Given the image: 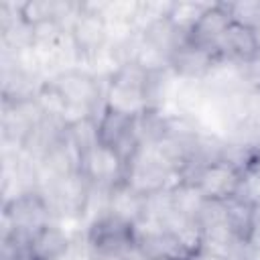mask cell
<instances>
[{
    "instance_id": "1",
    "label": "cell",
    "mask_w": 260,
    "mask_h": 260,
    "mask_svg": "<svg viewBox=\"0 0 260 260\" xmlns=\"http://www.w3.org/2000/svg\"><path fill=\"white\" fill-rule=\"evenodd\" d=\"M177 181L179 177L156 154L154 144H140L124 169V183L146 197L171 189V185Z\"/></svg>"
},
{
    "instance_id": "2",
    "label": "cell",
    "mask_w": 260,
    "mask_h": 260,
    "mask_svg": "<svg viewBox=\"0 0 260 260\" xmlns=\"http://www.w3.org/2000/svg\"><path fill=\"white\" fill-rule=\"evenodd\" d=\"M55 223L49 203L41 191H28L2 205V238L10 232L32 238L45 225Z\"/></svg>"
},
{
    "instance_id": "3",
    "label": "cell",
    "mask_w": 260,
    "mask_h": 260,
    "mask_svg": "<svg viewBox=\"0 0 260 260\" xmlns=\"http://www.w3.org/2000/svg\"><path fill=\"white\" fill-rule=\"evenodd\" d=\"M148 73L136 63L122 65L110 79L106 87V108L118 110L128 116H138L146 110L144 85Z\"/></svg>"
},
{
    "instance_id": "4",
    "label": "cell",
    "mask_w": 260,
    "mask_h": 260,
    "mask_svg": "<svg viewBox=\"0 0 260 260\" xmlns=\"http://www.w3.org/2000/svg\"><path fill=\"white\" fill-rule=\"evenodd\" d=\"M85 244L95 254H128L134 248V230L106 213L85 228Z\"/></svg>"
},
{
    "instance_id": "5",
    "label": "cell",
    "mask_w": 260,
    "mask_h": 260,
    "mask_svg": "<svg viewBox=\"0 0 260 260\" xmlns=\"http://www.w3.org/2000/svg\"><path fill=\"white\" fill-rule=\"evenodd\" d=\"M98 132L100 144L116 150L124 162H128L140 146L136 136V116H128L118 110L106 108L98 118Z\"/></svg>"
},
{
    "instance_id": "6",
    "label": "cell",
    "mask_w": 260,
    "mask_h": 260,
    "mask_svg": "<svg viewBox=\"0 0 260 260\" xmlns=\"http://www.w3.org/2000/svg\"><path fill=\"white\" fill-rule=\"evenodd\" d=\"M124 169L126 162L120 158V154L104 144H98L95 148L85 152L79 167V171L89 179L91 185L102 187H114L124 181Z\"/></svg>"
},
{
    "instance_id": "7",
    "label": "cell",
    "mask_w": 260,
    "mask_h": 260,
    "mask_svg": "<svg viewBox=\"0 0 260 260\" xmlns=\"http://www.w3.org/2000/svg\"><path fill=\"white\" fill-rule=\"evenodd\" d=\"M240 181H242V173L238 169H234L232 165L219 160V162H211V165L203 167L197 173L193 183L201 189L205 199L228 201V199L236 197Z\"/></svg>"
},
{
    "instance_id": "8",
    "label": "cell",
    "mask_w": 260,
    "mask_h": 260,
    "mask_svg": "<svg viewBox=\"0 0 260 260\" xmlns=\"http://www.w3.org/2000/svg\"><path fill=\"white\" fill-rule=\"evenodd\" d=\"M71 39H73L75 49H77L81 63H83V61L91 59L93 55H98L110 43L108 24L100 14H91V12L81 8V14L71 28Z\"/></svg>"
},
{
    "instance_id": "9",
    "label": "cell",
    "mask_w": 260,
    "mask_h": 260,
    "mask_svg": "<svg viewBox=\"0 0 260 260\" xmlns=\"http://www.w3.org/2000/svg\"><path fill=\"white\" fill-rule=\"evenodd\" d=\"M217 61V53L205 47H197L191 45L189 41L185 45H181L173 57H171V71L179 77V79H189V81H201L207 71L213 67V63Z\"/></svg>"
},
{
    "instance_id": "10",
    "label": "cell",
    "mask_w": 260,
    "mask_h": 260,
    "mask_svg": "<svg viewBox=\"0 0 260 260\" xmlns=\"http://www.w3.org/2000/svg\"><path fill=\"white\" fill-rule=\"evenodd\" d=\"M71 248H73V238L59 223H49L30 238L28 258L30 260H65Z\"/></svg>"
},
{
    "instance_id": "11",
    "label": "cell",
    "mask_w": 260,
    "mask_h": 260,
    "mask_svg": "<svg viewBox=\"0 0 260 260\" xmlns=\"http://www.w3.org/2000/svg\"><path fill=\"white\" fill-rule=\"evenodd\" d=\"M230 24H232V18H230V12L225 8V2H213L205 10V14L197 20V24L191 28L187 41L191 45L215 51L217 41L221 39V35L225 32V28Z\"/></svg>"
},
{
    "instance_id": "12",
    "label": "cell",
    "mask_w": 260,
    "mask_h": 260,
    "mask_svg": "<svg viewBox=\"0 0 260 260\" xmlns=\"http://www.w3.org/2000/svg\"><path fill=\"white\" fill-rule=\"evenodd\" d=\"M108 213L128 225H136L146 215V195L138 193L124 181L114 185L108 195Z\"/></svg>"
},
{
    "instance_id": "13",
    "label": "cell",
    "mask_w": 260,
    "mask_h": 260,
    "mask_svg": "<svg viewBox=\"0 0 260 260\" xmlns=\"http://www.w3.org/2000/svg\"><path fill=\"white\" fill-rule=\"evenodd\" d=\"M258 51L260 49H258L254 30L252 28H246L242 24H236V22H232L225 28V32L221 35V39L215 45L217 57L228 59V61H234V63H242V61L254 57Z\"/></svg>"
},
{
    "instance_id": "14",
    "label": "cell",
    "mask_w": 260,
    "mask_h": 260,
    "mask_svg": "<svg viewBox=\"0 0 260 260\" xmlns=\"http://www.w3.org/2000/svg\"><path fill=\"white\" fill-rule=\"evenodd\" d=\"M169 197H171L173 213L197 221V215H199V211H201V207L205 203V197H203L201 189L195 183L179 179L177 183L171 185Z\"/></svg>"
},
{
    "instance_id": "15",
    "label": "cell",
    "mask_w": 260,
    "mask_h": 260,
    "mask_svg": "<svg viewBox=\"0 0 260 260\" xmlns=\"http://www.w3.org/2000/svg\"><path fill=\"white\" fill-rule=\"evenodd\" d=\"M140 32H142V37H144L148 43H152L154 47H158V49H160L162 53H167L169 57H173V53H175L181 45H185V43H187V37H189L187 32L179 30V28L169 20V16L150 22V24H148L146 28H142Z\"/></svg>"
},
{
    "instance_id": "16",
    "label": "cell",
    "mask_w": 260,
    "mask_h": 260,
    "mask_svg": "<svg viewBox=\"0 0 260 260\" xmlns=\"http://www.w3.org/2000/svg\"><path fill=\"white\" fill-rule=\"evenodd\" d=\"M225 219L232 230V234L240 240L250 242L254 234V205L240 199L232 197L225 201Z\"/></svg>"
},
{
    "instance_id": "17",
    "label": "cell",
    "mask_w": 260,
    "mask_h": 260,
    "mask_svg": "<svg viewBox=\"0 0 260 260\" xmlns=\"http://www.w3.org/2000/svg\"><path fill=\"white\" fill-rule=\"evenodd\" d=\"M167 134V110L146 108L136 116V136L140 144H156Z\"/></svg>"
},
{
    "instance_id": "18",
    "label": "cell",
    "mask_w": 260,
    "mask_h": 260,
    "mask_svg": "<svg viewBox=\"0 0 260 260\" xmlns=\"http://www.w3.org/2000/svg\"><path fill=\"white\" fill-rule=\"evenodd\" d=\"M213 2H199V0H185V2H173L171 12H169V20L183 32H191V28L197 24V20L205 14V10L211 6Z\"/></svg>"
},
{
    "instance_id": "19",
    "label": "cell",
    "mask_w": 260,
    "mask_h": 260,
    "mask_svg": "<svg viewBox=\"0 0 260 260\" xmlns=\"http://www.w3.org/2000/svg\"><path fill=\"white\" fill-rule=\"evenodd\" d=\"M67 136L69 140L75 144V148L79 150V154L83 156L85 152H89L91 148H95L100 144V132H98V118L87 116L81 118L73 124L67 126Z\"/></svg>"
},
{
    "instance_id": "20",
    "label": "cell",
    "mask_w": 260,
    "mask_h": 260,
    "mask_svg": "<svg viewBox=\"0 0 260 260\" xmlns=\"http://www.w3.org/2000/svg\"><path fill=\"white\" fill-rule=\"evenodd\" d=\"M35 102H37V106L41 108L43 116L55 118V120H63V122H65V116H67V102H65V98L61 95V91H59L51 81H43V83H41V87L37 89Z\"/></svg>"
},
{
    "instance_id": "21",
    "label": "cell",
    "mask_w": 260,
    "mask_h": 260,
    "mask_svg": "<svg viewBox=\"0 0 260 260\" xmlns=\"http://www.w3.org/2000/svg\"><path fill=\"white\" fill-rule=\"evenodd\" d=\"M59 10V0H28L22 2L20 14L28 24H41L47 20H55Z\"/></svg>"
},
{
    "instance_id": "22",
    "label": "cell",
    "mask_w": 260,
    "mask_h": 260,
    "mask_svg": "<svg viewBox=\"0 0 260 260\" xmlns=\"http://www.w3.org/2000/svg\"><path fill=\"white\" fill-rule=\"evenodd\" d=\"M232 22L242 24L246 28H256L260 22V0H240V2H225Z\"/></svg>"
},
{
    "instance_id": "23",
    "label": "cell",
    "mask_w": 260,
    "mask_h": 260,
    "mask_svg": "<svg viewBox=\"0 0 260 260\" xmlns=\"http://www.w3.org/2000/svg\"><path fill=\"white\" fill-rule=\"evenodd\" d=\"M197 223L201 228V232L219 228L223 223H228L225 219V201H215V199H205L199 215H197Z\"/></svg>"
},
{
    "instance_id": "24",
    "label": "cell",
    "mask_w": 260,
    "mask_h": 260,
    "mask_svg": "<svg viewBox=\"0 0 260 260\" xmlns=\"http://www.w3.org/2000/svg\"><path fill=\"white\" fill-rule=\"evenodd\" d=\"M236 197H240L252 205L260 203V171L254 165L242 173V181H240Z\"/></svg>"
},
{
    "instance_id": "25",
    "label": "cell",
    "mask_w": 260,
    "mask_h": 260,
    "mask_svg": "<svg viewBox=\"0 0 260 260\" xmlns=\"http://www.w3.org/2000/svg\"><path fill=\"white\" fill-rule=\"evenodd\" d=\"M240 65V75H242V81H244V87L246 89H260V51L238 63Z\"/></svg>"
},
{
    "instance_id": "26",
    "label": "cell",
    "mask_w": 260,
    "mask_h": 260,
    "mask_svg": "<svg viewBox=\"0 0 260 260\" xmlns=\"http://www.w3.org/2000/svg\"><path fill=\"white\" fill-rule=\"evenodd\" d=\"M187 260H223V258H221L217 252H213L211 248H207V246H199L195 252L189 254Z\"/></svg>"
},
{
    "instance_id": "27",
    "label": "cell",
    "mask_w": 260,
    "mask_h": 260,
    "mask_svg": "<svg viewBox=\"0 0 260 260\" xmlns=\"http://www.w3.org/2000/svg\"><path fill=\"white\" fill-rule=\"evenodd\" d=\"M252 165H254V167L260 171V144L256 146V154H254V162H252Z\"/></svg>"
}]
</instances>
